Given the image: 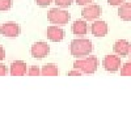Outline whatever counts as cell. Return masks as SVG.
Here are the masks:
<instances>
[{
    "label": "cell",
    "mask_w": 131,
    "mask_h": 131,
    "mask_svg": "<svg viewBox=\"0 0 131 131\" xmlns=\"http://www.w3.org/2000/svg\"><path fill=\"white\" fill-rule=\"evenodd\" d=\"M71 54L75 58H83L89 55L93 50V45L89 39L85 38H79V39H73L71 42Z\"/></svg>",
    "instance_id": "6da1fadb"
},
{
    "label": "cell",
    "mask_w": 131,
    "mask_h": 131,
    "mask_svg": "<svg viewBox=\"0 0 131 131\" xmlns=\"http://www.w3.org/2000/svg\"><path fill=\"white\" fill-rule=\"evenodd\" d=\"M98 67V60L94 55H89L85 59H79L73 62V68L79 70L81 73H86V75H92L97 71Z\"/></svg>",
    "instance_id": "7a4b0ae2"
},
{
    "label": "cell",
    "mask_w": 131,
    "mask_h": 131,
    "mask_svg": "<svg viewBox=\"0 0 131 131\" xmlns=\"http://www.w3.org/2000/svg\"><path fill=\"white\" fill-rule=\"evenodd\" d=\"M71 18V15L64 9L60 8H51L47 13V20L51 24L55 25H66L68 24V21Z\"/></svg>",
    "instance_id": "3957f363"
},
{
    "label": "cell",
    "mask_w": 131,
    "mask_h": 131,
    "mask_svg": "<svg viewBox=\"0 0 131 131\" xmlns=\"http://www.w3.org/2000/svg\"><path fill=\"white\" fill-rule=\"evenodd\" d=\"M31 57L36 59H43L45 57L49 55L50 52V46L47 45L46 42H36L34 45L31 46Z\"/></svg>",
    "instance_id": "277c9868"
},
{
    "label": "cell",
    "mask_w": 131,
    "mask_h": 131,
    "mask_svg": "<svg viewBox=\"0 0 131 131\" xmlns=\"http://www.w3.org/2000/svg\"><path fill=\"white\" fill-rule=\"evenodd\" d=\"M101 13H102V9H101L100 5H97V4L88 5V7L83 8V10H81V16L86 21H94L96 18H98L101 16Z\"/></svg>",
    "instance_id": "5b68a950"
},
{
    "label": "cell",
    "mask_w": 131,
    "mask_h": 131,
    "mask_svg": "<svg viewBox=\"0 0 131 131\" xmlns=\"http://www.w3.org/2000/svg\"><path fill=\"white\" fill-rule=\"evenodd\" d=\"M102 64L107 72H117L121 68V58L118 55H106L104 58Z\"/></svg>",
    "instance_id": "8992f818"
},
{
    "label": "cell",
    "mask_w": 131,
    "mask_h": 131,
    "mask_svg": "<svg viewBox=\"0 0 131 131\" xmlns=\"http://www.w3.org/2000/svg\"><path fill=\"white\" fill-rule=\"evenodd\" d=\"M20 25L16 23H5L0 26V33L8 38H16L20 34Z\"/></svg>",
    "instance_id": "52a82bcc"
},
{
    "label": "cell",
    "mask_w": 131,
    "mask_h": 131,
    "mask_svg": "<svg viewBox=\"0 0 131 131\" xmlns=\"http://www.w3.org/2000/svg\"><path fill=\"white\" fill-rule=\"evenodd\" d=\"M113 50H114V52L117 54L118 57H127L130 54V50H131V45H130V42L126 41V39H118L114 43Z\"/></svg>",
    "instance_id": "ba28073f"
},
{
    "label": "cell",
    "mask_w": 131,
    "mask_h": 131,
    "mask_svg": "<svg viewBox=\"0 0 131 131\" xmlns=\"http://www.w3.org/2000/svg\"><path fill=\"white\" fill-rule=\"evenodd\" d=\"M91 31L94 37H98V38H102L107 34V24L102 20H98V21H94L91 26Z\"/></svg>",
    "instance_id": "9c48e42d"
},
{
    "label": "cell",
    "mask_w": 131,
    "mask_h": 131,
    "mask_svg": "<svg viewBox=\"0 0 131 131\" xmlns=\"http://www.w3.org/2000/svg\"><path fill=\"white\" fill-rule=\"evenodd\" d=\"M26 71H28L26 63L23 60H15L12 62V64L9 67V73L12 76H24Z\"/></svg>",
    "instance_id": "30bf717a"
},
{
    "label": "cell",
    "mask_w": 131,
    "mask_h": 131,
    "mask_svg": "<svg viewBox=\"0 0 131 131\" xmlns=\"http://www.w3.org/2000/svg\"><path fill=\"white\" fill-rule=\"evenodd\" d=\"M46 36L51 42H60L64 38V30L58 26H49L46 30Z\"/></svg>",
    "instance_id": "8fae6325"
},
{
    "label": "cell",
    "mask_w": 131,
    "mask_h": 131,
    "mask_svg": "<svg viewBox=\"0 0 131 131\" xmlns=\"http://www.w3.org/2000/svg\"><path fill=\"white\" fill-rule=\"evenodd\" d=\"M72 33L75 36H85L88 33V25L84 20H76L75 23L72 24Z\"/></svg>",
    "instance_id": "7c38bea8"
},
{
    "label": "cell",
    "mask_w": 131,
    "mask_h": 131,
    "mask_svg": "<svg viewBox=\"0 0 131 131\" xmlns=\"http://www.w3.org/2000/svg\"><path fill=\"white\" fill-rule=\"evenodd\" d=\"M118 16L123 21H130L131 20V4L126 3V2L123 4H121V7L118 9Z\"/></svg>",
    "instance_id": "4fadbf2b"
},
{
    "label": "cell",
    "mask_w": 131,
    "mask_h": 131,
    "mask_svg": "<svg viewBox=\"0 0 131 131\" xmlns=\"http://www.w3.org/2000/svg\"><path fill=\"white\" fill-rule=\"evenodd\" d=\"M41 75H43V76H57V75H59V68H58V66L54 64V63L45 64L41 68Z\"/></svg>",
    "instance_id": "5bb4252c"
},
{
    "label": "cell",
    "mask_w": 131,
    "mask_h": 131,
    "mask_svg": "<svg viewBox=\"0 0 131 131\" xmlns=\"http://www.w3.org/2000/svg\"><path fill=\"white\" fill-rule=\"evenodd\" d=\"M121 75L122 76H130L131 75V63L127 62L122 66V68H121Z\"/></svg>",
    "instance_id": "9a60e30c"
},
{
    "label": "cell",
    "mask_w": 131,
    "mask_h": 131,
    "mask_svg": "<svg viewBox=\"0 0 131 131\" xmlns=\"http://www.w3.org/2000/svg\"><path fill=\"white\" fill-rule=\"evenodd\" d=\"M26 73H28L29 76H38V75H41V68L37 67V66H31V67L28 68Z\"/></svg>",
    "instance_id": "2e32d148"
},
{
    "label": "cell",
    "mask_w": 131,
    "mask_h": 131,
    "mask_svg": "<svg viewBox=\"0 0 131 131\" xmlns=\"http://www.w3.org/2000/svg\"><path fill=\"white\" fill-rule=\"evenodd\" d=\"M12 8V0H0V10H8Z\"/></svg>",
    "instance_id": "e0dca14e"
},
{
    "label": "cell",
    "mask_w": 131,
    "mask_h": 131,
    "mask_svg": "<svg viewBox=\"0 0 131 131\" xmlns=\"http://www.w3.org/2000/svg\"><path fill=\"white\" fill-rule=\"evenodd\" d=\"M55 2V4L60 8H67L72 4V0H54Z\"/></svg>",
    "instance_id": "ac0fdd59"
},
{
    "label": "cell",
    "mask_w": 131,
    "mask_h": 131,
    "mask_svg": "<svg viewBox=\"0 0 131 131\" xmlns=\"http://www.w3.org/2000/svg\"><path fill=\"white\" fill-rule=\"evenodd\" d=\"M36 3H37L39 7L45 8V7H47V5H50V4L52 3V0H36Z\"/></svg>",
    "instance_id": "d6986e66"
},
{
    "label": "cell",
    "mask_w": 131,
    "mask_h": 131,
    "mask_svg": "<svg viewBox=\"0 0 131 131\" xmlns=\"http://www.w3.org/2000/svg\"><path fill=\"white\" fill-rule=\"evenodd\" d=\"M126 2V0H107V3L110 4V5H114V7H118V5H121Z\"/></svg>",
    "instance_id": "ffe728a7"
},
{
    "label": "cell",
    "mask_w": 131,
    "mask_h": 131,
    "mask_svg": "<svg viewBox=\"0 0 131 131\" xmlns=\"http://www.w3.org/2000/svg\"><path fill=\"white\" fill-rule=\"evenodd\" d=\"M7 73H8V67L0 63V76H5Z\"/></svg>",
    "instance_id": "44dd1931"
},
{
    "label": "cell",
    "mask_w": 131,
    "mask_h": 131,
    "mask_svg": "<svg viewBox=\"0 0 131 131\" xmlns=\"http://www.w3.org/2000/svg\"><path fill=\"white\" fill-rule=\"evenodd\" d=\"M67 75H68V76H80V75H81V72H80L79 70H73V71L67 72Z\"/></svg>",
    "instance_id": "7402d4cb"
},
{
    "label": "cell",
    "mask_w": 131,
    "mask_h": 131,
    "mask_svg": "<svg viewBox=\"0 0 131 131\" xmlns=\"http://www.w3.org/2000/svg\"><path fill=\"white\" fill-rule=\"evenodd\" d=\"M92 2L93 0H76V3H78L79 5H86V4H89Z\"/></svg>",
    "instance_id": "603a6c76"
},
{
    "label": "cell",
    "mask_w": 131,
    "mask_h": 131,
    "mask_svg": "<svg viewBox=\"0 0 131 131\" xmlns=\"http://www.w3.org/2000/svg\"><path fill=\"white\" fill-rule=\"evenodd\" d=\"M3 59H5V51H4L3 46L0 45V62H2Z\"/></svg>",
    "instance_id": "cb8c5ba5"
}]
</instances>
